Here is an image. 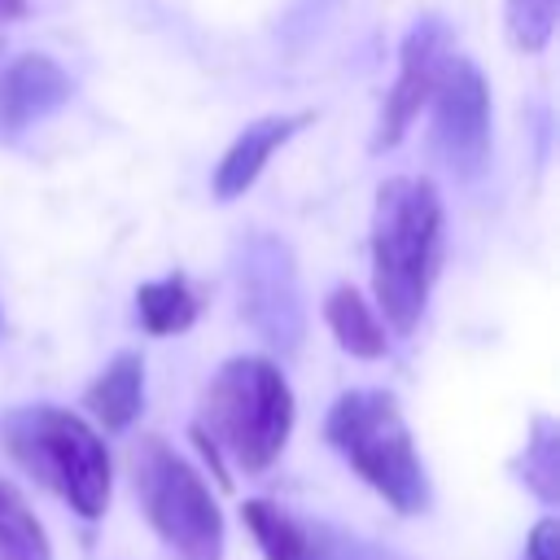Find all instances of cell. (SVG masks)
Returning <instances> with one entry per match:
<instances>
[{"label": "cell", "instance_id": "cell-1", "mask_svg": "<svg viewBox=\"0 0 560 560\" xmlns=\"http://www.w3.org/2000/svg\"><path fill=\"white\" fill-rule=\"evenodd\" d=\"M442 192L424 175H394L372 201V298L389 332L411 337L442 271Z\"/></svg>", "mask_w": 560, "mask_h": 560}, {"label": "cell", "instance_id": "cell-2", "mask_svg": "<svg viewBox=\"0 0 560 560\" xmlns=\"http://www.w3.org/2000/svg\"><path fill=\"white\" fill-rule=\"evenodd\" d=\"M293 416L298 407L280 363H271L267 354H232L228 363H219L201 394L192 438L228 486L223 459L245 477L267 472L289 446Z\"/></svg>", "mask_w": 560, "mask_h": 560}, {"label": "cell", "instance_id": "cell-3", "mask_svg": "<svg viewBox=\"0 0 560 560\" xmlns=\"http://www.w3.org/2000/svg\"><path fill=\"white\" fill-rule=\"evenodd\" d=\"M0 446L9 459L52 490L74 516L96 521L109 508L114 464L92 420L57 402H22L0 416Z\"/></svg>", "mask_w": 560, "mask_h": 560}, {"label": "cell", "instance_id": "cell-4", "mask_svg": "<svg viewBox=\"0 0 560 560\" xmlns=\"http://www.w3.org/2000/svg\"><path fill=\"white\" fill-rule=\"evenodd\" d=\"M324 438L398 516H416L429 508V472L420 464L407 416L389 389L337 394L324 416Z\"/></svg>", "mask_w": 560, "mask_h": 560}, {"label": "cell", "instance_id": "cell-5", "mask_svg": "<svg viewBox=\"0 0 560 560\" xmlns=\"http://www.w3.org/2000/svg\"><path fill=\"white\" fill-rule=\"evenodd\" d=\"M131 486L149 529L175 560H223V512L210 481L158 433L131 446Z\"/></svg>", "mask_w": 560, "mask_h": 560}, {"label": "cell", "instance_id": "cell-6", "mask_svg": "<svg viewBox=\"0 0 560 560\" xmlns=\"http://www.w3.org/2000/svg\"><path fill=\"white\" fill-rule=\"evenodd\" d=\"M433 149L459 175L477 179L490 162V83L481 66L464 52H446L429 92Z\"/></svg>", "mask_w": 560, "mask_h": 560}, {"label": "cell", "instance_id": "cell-7", "mask_svg": "<svg viewBox=\"0 0 560 560\" xmlns=\"http://www.w3.org/2000/svg\"><path fill=\"white\" fill-rule=\"evenodd\" d=\"M442 57H446V22L433 18V13L411 22V31L402 35V48H398L394 88H389V96L381 105V118H376V131H372V153H385L407 136L416 114L429 105Z\"/></svg>", "mask_w": 560, "mask_h": 560}, {"label": "cell", "instance_id": "cell-8", "mask_svg": "<svg viewBox=\"0 0 560 560\" xmlns=\"http://www.w3.org/2000/svg\"><path fill=\"white\" fill-rule=\"evenodd\" d=\"M241 311L276 341L298 337V276L280 236H249L241 245Z\"/></svg>", "mask_w": 560, "mask_h": 560}, {"label": "cell", "instance_id": "cell-9", "mask_svg": "<svg viewBox=\"0 0 560 560\" xmlns=\"http://www.w3.org/2000/svg\"><path fill=\"white\" fill-rule=\"evenodd\" d=\"M70 101V74L48 52H18L0 66V140H13Z\"/></svg>", "mask_w": 560, "mask_h": 560}, {"label": "cell", "instance_id": "cell-10", "mask_svg": "<svg viewBox=\"0 0 560 560\" xmlns=\"http://www.w3.org/2000/svg\"><path fill=\"white\" fill-rule=\"evenodd\" d=\"M311 118H315V114H267V118L249 122L245 131H236L232 144L223 149L214 175H210L214 197H219V201H236V197H245V192L258 184L262 166L276 158V149H284Z\"/></svg>", "mask_w": 560, "mask_h": 560}, {"label": "cell", "instance_id": "cell-11", "mask_svg": "<svg viewBox=\"0 0 560 560\" xmlns=\"http://www.w3.org/2000/svg\"><path fill=\"white\" fill-rule=\"evenodd\" d=\"M83 407L88 416L105 429V433H122L131 429V420L144 407V359L140 350H118L83 389Z\"/></svg>", "mask_w": 560, "mask_h": 560}, {"label": "cell", "instance_id": "cell-12", "mask_svg": "<svg viewBox=\"0 0 560 560\" xmlns=\"http://www.w3.org/2000/svg\"><path fill=\"white\" fill-rule=\"evenodd\" d=\"M324 319H328L337 346L354 359H381L389 350V328L381 324L376 306L354 284H337L324 298Z\"/></svg>", "mask_w": 560, "mask_h": 560}, {"label": "cell", "instance_id": "cell-13", "mask_svg": "<svg viewBox=\"0 0 560 560\" xmlns=\"http://www.w3.org/2000/svg\"><path fill=\"white\" fill-rule=\"evenodd\" d=\"M201 315V293L192 289V280L184 271H171V276H158V280H144L136 289V319L144 332L153 337H175V332H188Z\"/></svg>", "mask_w": 560, "mask_h": 560}, {"label": "cell", "instance_id": "cell-14", "mask_svg": "<svg viewBox=\"0 0 560 560\" xmlns=\"http://www.w3.org/2000/svg\"><path fill=\"white\" fill-rule=\"evenodd\" d=\"M241 521H245L249 538L258 542L262 560H319V547H315L311 529L298 516H289L280 503L245 499L241 503Z\"/></svg>", "mask_w": 560, "mask_h": 560}, {"label": "cell", "instance_id": "cell-15", "mask_svg": "<svg viewBox=\"0 0 560 560\" xmlns=\"http://www.w3.org/2000/svg\"><path fill=\"white\" fill-rule=\"evenodd\" d=\"M0 560H52L44 521L26 503V494L0 477Z\"/></svg>", "mask_w": 560, "mask_h": 560}, {"label": "cell", "instance_id": "cell-16", "mask_svg": "<svg viewBox=\"0 0 560 560\" xmlns=\"http://www.w3.org/2000/svg\"><path fill=\"white\" fill-rule=\"evenodd\" d=\"M556 13H560V0H508L503 9L508 44L516 52H542L556 35Z\"/></svg>", "mask_w": 560, "mask_h": 560}, {"label": "cell", "instance_id": "cell-17", "mask_svg": "<svg viewBox=\"0 0 560 560\" xmlns=\"http://www.w3.org/2000/svg\"><path fill=\"white\" fill-rule=\"evenodd\" d=\"M556 472H560V464H556V424L547 416H538L534 420V438L525 442V481L547 503H556Z\"/></svg>", "mask_w": 560, "mask_h": 560}, {"label": "cell", "instance_id": "cell-18", "mask_svg": "<svg viewBox=\"0 0 560 560\" xmlns=\"http://www.w3.org/2000/svg\"><path fill=\"white\" fill-rule=\"evenodd\" d=\"M525 560H560V525H556L551 516H542V521L529 529Z\"/></svg>", "mask_w": 560, "mask_h": 560}, {"label": "cell", "instance_id": "cell-19", "mask_svg": "<svg viewBox=\"0 0 560 560\" xmlns=\"http://www.w3.org/2000/svg\"><path fill=\"white\" fill-rule=\"evenodd\" d=\"M26 0H0V22H18V18H26Z\"/></svg>", "mask_w": 560, "mask_h": 560}, {"label": "cell", "instance_id": "cell-20", "mask_svg": "<svg viewBox=\"0 0 560 560\" xmlns=\"http://www.w3.org/2000/svg\"><path fill=\"white\" fill-rule=\"evenodd\" d=\"M0 319H4V315H0Z\"/></svg>", "mask_w": 560, "mask_h": 560}]
</instances>
